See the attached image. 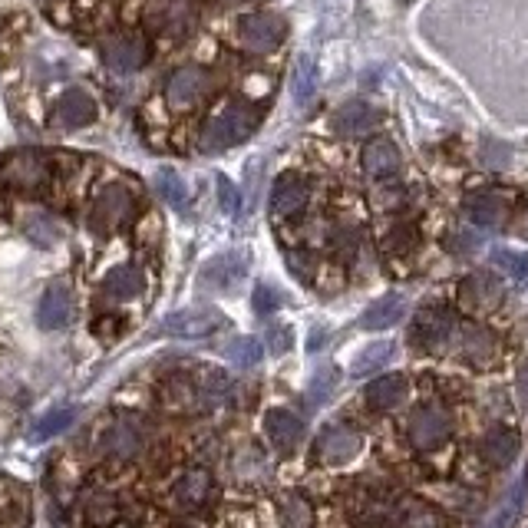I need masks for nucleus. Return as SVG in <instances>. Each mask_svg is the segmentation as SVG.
I'll return each mask as SVG.
<instances>
[{"label": "nucleus", "mask_w": 528, "mask_h": 528, "mask_svg": "<svg viewBox=\"0 0 528 528\" xmlns=\"http://www.w3.org/2000/svg\"><path fill=\"white\" fill-rule=\"evenodd\" d=\"M195 380H198V400H202V410H215V406L228 403L231 377L225 370H202Z\"/></svg>", "instance_id": "obj_30"}, {"label": "nucleus", "mask_w": 528, "mask_h": 528, "mask_svg": "<svg viewBox=\"0 0 528 528\" xmlns=\"http://www.w3.org/2000/svg\"><path fill=\"white\" fill-rule=\"evenodd\" d=\"M449 354H456L459 360H466L469 367L486 370L499 360V337L495 330L479 324V321H459L453 344H449Z\"/></svg>", "instance_id": "obj_4"}, {"label": "nucleus", "mask_w": 528, "mask_h": 528, "mask_svg": "<svg viewBox=\"0 0 528 528\" xmlns=\"http://www.w3.org/2000/svg\"><path fill=\"white\" fill-rule=\"evenodd\" d=\"M387 528H443V525H439L436 509H429L426 502L403 499V502L393 505V515H390Z\"/></svg>", "instance_id": "obj_29"}, {"label": "nucleus", "mask_w": 528, "mask_h": 528, "mask_svg": "<svg viewBox=\"0 0 528 528\" xmlns=\"http://www.w3.org/2000/svg\"><path fill=\"white\" fill-rule=\"evenodd\" d=\"M156 185H159V192H162V198L169 202L172 208H185V202H189V192H185V185H182V179L175 172H159V179H156Z\"/></svg>", "instance_id": "obj_42"}, {"label": "nucleus", "mask_w": 528, "mask_h": 528, "mask_svg": "<svg viewBox=\"0 0 528 528\" xmlns=\"http://www.w3.org/2000/svg\"><path fill=\"white\" fill-rule=\"evenodd\" d=\"M119 515V502L113 492H96L90 502H86V519L93 525H109Z\"/></svg>", "instance_id": "obj_37"}, {"label": "nucleus", "mask_w": 528, "mask_h": 528, "mask_svg": "<svg viewBox=\"0 0 528 528\" xmlns=\"http://www.w3.org/2000/svg\"><path fill=\"white\" fill-rule=\"evenodd\" d=\"M99 449H103V456L113 459H136L146 449V429L129 416H119L99 433Z\"/></svg>", "instance_id": "obj_8"}, {"label": "nucleus", "mask_w": 528, "mask_h": 528, "mask_svg": "<svg viewBox=\"0 0 528 528\" xmlns=\"http://www.w3.org/2000/svg\"><path fill=\"white\" fill-rule=\"evenodd\" d=\"M476 453L492 469H509L512 462L519 459V453H522V439H519V433H515V429L502 426V423L499 426H489L486 433L479 436Z\"/></svg>", "instance_id": "obj_10"}, {"label": "nucleus", "mask_w": 528, "mask_h": 528, "mask_svg": "<svg viewBox=\"0 0 528 528\" xmlns=\"http://www.w3.org/2000/svg\"><path fill=\"white\" fill-rule=\"evenodd\" d=\"M459 304L469 307V311H492V307L502 304V284L492 271H472L459 281Z\"/></svg>", "instance_id": "obj_13"}, {"label": "nucleus", "mask_w": 528, "mask_h": 528, "mask_svg": "<svg viewBox=\"0 0 528 528\" xmlns=\"http://www.w3.org/2000/svg\"><path fill=\"white\" fill-rule=\"evenodd\" d=\"M142 288H146V281H142V271L136 268V264H119V268H113L106 274L103 297L123 304V301H132V297H139Z\"/></svg>", "instance_id": "obj_27"}, {"label": "nucleus", "mask_w": 528, "mask_h": 528, "mask_svg": "<svg viewBox=\"0 0 528 528\" xmlns=\"http://www.w3.org/2000/svg\"><path fill=\"white\" fill-rule=\"evenodd\" d=\"M241 47L248 53H271L278 43L284 40V20L278 14H268V10H261V14H248L241 20Z\"/></svg>", "instance_id": "obj_11"}, {"label": "nucleus", "mask_w": 528, "mask_h": 528, "mask_svg": "<svg viewBox=\"0 0 528 528\" xmlns=\"http://www.w3.org/2000/svg\"><path fill=\"white\" fill-rule=\"evenodd\" d=\"M334 387H337V377H334V370H321L314 377V383H311V390H307V403L311 406H317V403H327L330 400V393H334Z\"/></svg>", "instance_id": "obj_44"}, {"label": "nucleus", "mask_w": 528, "mask_h": 528, "mask_svg": "<svg viewBox=\"0 0 528 528\" xmlns=\"http://www.w3.org/2000/svg\"><path fill=\"white\" fill-rule=\"evenodd\" d=\"M218 327H222V314L208 311V307H192V311H179V314L165 317L162 334L195 340V337H208V334H215Z\"/></svg>", "instance_id": "obj_19"}, {"label": "nucleus", "mask_w": 528, "mask_h": 528, "mask_svg": "<svg viewBox=\"0 0 528 528\" xmlns=\"http://www.w3.org/2000/svg\"><path fill=\"white\" fill-rule=\"evenodd\" d=\"M462 212L479 228H502L505 218H509V202L499 192H472L462 202Z\"/></svg>", "instance_id": "obj_20"}, {"label": "nucleus", "mask_w": 528, "mask_h": 528, "mask_svg": "<svg viewBox=\"0 0 528 528\" xmlns=\"http://www.w3.org/2000/svg\"><path fill=\"white\" fill-rule=\"evenodd\" d=\"M360 162L370 179H377V182L393 179V175L400 172V149H396L390 139H370L360 152Z\"/></svg>", "instance_id": "obj_21"}, {"label": "nucleus", "mask_w": 528, "mask_h": 528, "mask_svg": "<svg viewBox=\"0 0 528 528\" xmlns=\"http://www.w3.org/2000/svg\"><path fill=\"white\" fill-rule=\"evenodd\" d=\"M278 307H281V294L261 284V288L255 291V311L258 314H271V311H278Z\"/></svg>", "instance_id": "obj_46"}, {"label": "nucleus", "mask_w": 528, "mask_h": 528, "mask_svg": "<svg viewBox=\"0 0 528 528\" xmlns=\"http://www.w3.org/2000/svg\"><path fill=\"white\" fill-rule=\"evenodd\" d=\"M363 449V436L360 429L347 426V423H327L321 433H317V443H314V456L317 462L324 466H347L354 462Z\"/></svg>", "instance_id": "obj_6"}, {"label": "nucleus", "mask_w": 528, "mask_h": 528, "mask_svg": "<svg viewBox=\"0 0 528 528\" xmlns=\"http://www.w3.org/2000/svg\"><path fill=\"white\" fill-rule=\"evenodd\" d=\"M43 4H50V0H43Z\"/></svg>", "instance_id": "obj_50"}, {"label": "nucleus", "mask_w": 528, "mask_h": 528, "mask_svg": "<svg viewBox=\"0 0 528 528\" xmlns=\"http://www.w3.org/2000/svg\"><path fill=\"white\" fill-rule=\"evenodd\" d=\"M459 317L449 307H423L410 324V347L416 354H449Z\"/></svg>", "instance_id": "obj_3"}, {"label": "nucleus", "mask_w": 528, "mask_h": 528, "mask_svg": "<svg viewBox=\"0 0 528 528\" xmlns=\"http://www.w3.org/2000/svg\"><path fill=\"white\" fill-rule=\"evenodd\" d=\"M492 261H495V268H502L512 281H528V255H522V251L502 248V251H495Z\"/></svg>", "instance_id": "obj_39"}, {"label": "nucleus", "mask_w": 528, "mask_h": 528, "mask_svg": "<svg viewBox=\"0 0 528 528\" xmlns=\"http://www.w3.org/2000/svg\"><path fill=\"white\" fill-rule=\"evenodd\" d=\"M241 278V261L235 255H225V258H218L208 264V271H205V281H218V288H225V284L231 281H238Z\"/></svg>", "instance_id": "obj_41"}, {"label": "nucleus", "mask_w": 528, "mask_h": 528, "mask_svg": "<svg viewBox=\"0 0 528 528\" xmlns=\"http://www.w3.org/2000/svg\"><path fill=\"white\" fill-rule=\"evenodd\" d=\"M258 126V113L245 103H231L222 113H215L202 129V149L205 152H222L238 146L241 139L251 136V129Z\"/></svg>", "instance_id": "obj_2"}, {"label": "nucleus", "mask_w": 528, "mask_h": 528, "mask_svg": "<svg viewBox=\"0 0 528 528\" xmlns=\"http://www.w3.org/2000/svg\"><path fill=\"white\" fill-rule=\"evenodd\" d=\"M416 225L413 222H396L387 235H383V251H387L390 258H400V255H406V251H413V245H416Z\"/></svg>", "instance_id": "obj_36"}, {"label": "nucleus", "mask_w": 528, "mask_h": 528, "mask_svg": "<svg viewBox=\"0 0 528 528\" xmlns=\"http://www.w3.org/2000/svg\"><path fill=\"white\" fill-rule=\"evenodd\" d=\"M377 109L367 106V103H347L340 106L334 113V132L337 136H347V139H357V136H367V132L377 129Z\"/></svg>", "instance_id": "obj_24"}, {"label": "nucleus", "mask_w": 528, "mask_h": 528, "mask_svg": "<svg viewBox=\"0 0 528 528\" xmlns=\"http://www.w3.org/2000/svg\"><path fill=\"white\" fill-rule=\"evenodd\" d=\"M314 80H317V73H314L311 57H301V60H297V66H294V99H297V103H311Z\"/></svg>", "instance_id": "obj_38"}, {"label": "nucleus", "mask_w": 528, "mask_h": 528, "mask_svg": "<svg viewBox=\"0 0 528 528\" xmlns=\"http://www.w3.org/2000/svg\"><path fill=\"white\" fill-rule=\"evenodd\" d=\"M519 390H522V400L528 403V363H525V370L519 373Z\"/></svg>", "instance_id": "obj_49"}, {"label": "nucleus", "mask_w": 528, "mask_h": 528, "mask_svg": "<svg viewBox=\"0 0 528 528\" xmlns=\"http://www.w3.org/2000/svg\"><path fill=\"white\" fill-rule=\"evenodd\" d=\"M218 198H222L225 212H238V192H235V185L225 179V175L218 179Z\"/></svg>", "instance_id": "obj_48"}, {"label": "nucleus", "mask_w": 528, "mask_h": 528, "mask_svg": "<svg viewBox=\"0 0 528 528\" xmlns=\"http://www.w3.org/2000/svg\"><path fill=\"white\" fill-rule=\"evenodd\" d=\"M482 162H486L489 169H505V165L512 162V149L499 139H486L482 142Z\"/></svg>", "instance_id": "obj_43"}, {"label": "nucleus", "mask_w": 528, "mask_h": 528, "mask_svg": "<svg viewBox=\"0 0 528 528\" xmlns=\"http://www.w3.org/2000/svg\"><path fill=\"white\" fill-rule=\"evenodd\" d=\"M132 212H136V198L126 189V185H106L99 189L90 208V228L99 235H109V231L123 228Z\"/></svg>", "instance_id": "obj_5"}, {"label": "nucleus", "mask_w": 528, "mask_h": 528, "mask_svg": "<svg viewBox=\"0 0 528 528\" xmlns=\"http://www.w3.org/2000/svg\"><path fill=\"white\" fill-rule=\"evenodd\" d=\"M390 357H393V344H387V340H383V344L363 347L354 357V363H350V377H370V373H377Z\"/></svg>", "instance_id": "obj_33"}, {"label": "nucleus", "mask_w": 528, "mask_h": 528, "mask_svg": "<svg viewBox=\"0 0 528 528\" xmlns=\"http://www.w3.org/2000/svg\"><path fill=\"white\" fill-rule=\"evenodd\" d=\"M264 436H268V443L278 456H291L304 443V420L297 413L284 410V406H274V410L264 413Z\"/></svg>", "instance_id": "obj_9"}, {"label": "nucleus", "mask_w": 528, "mask_h": 528, "mask_svg": "<svg viewBox=\"0 0 528 528\" xmlns=\"http://www.w3.org/2000/svg\"><path fill=\"white\" fill-rule=\"evenodd\" d=\"M37 321L43 330H63L66 324L73 321V297L60 284L47 288V294L40 297V307H37Z\"/></svg>", "instance_id": "obj_23"}, {"label": "nucleus", "mask_w": 528, "mask_h": 528, "mask_svg": "<svg viewBox=\"0 0 528 528\" xmlns=\"http://www.w3.org/2000/svg\"><path fill=\"white\" fill-rule=\"evenodd\" d=\"M291 344H294L291 327H284V324H268V347H271V354H288Z\"/></svg>", "instance_id": "obj_45"}, {"label": "nucleus", "mask_w": 528, "mask_h": 528, "mask_svg": "<svg viewBox=\"0 0 528 528\" xmlns=\"http://www.w3.org/2000/svg\"><path fill=\"white\" fill-rule=\"evenodd\" d=\"M307 198H311V185H307L297 172H284L278 175L271 189V215L274 218H294L307 208Z\"/></svg>", "instance_id": "obj_14"}, {"label": "nucleus", "mask_w": 528, "mask_h": 528, "mask_svg": "<svg viewBox=\"0 0 528 528\" xmlns=\"http://www.w3.org/2000/svg\"><path fill=\"white\" fill-rule=\"evenodd\" d=\"M225 357L235 363V367H241V370L258 367L261 357H264L261 340H258V337H235V340H231V344L225 347Z\"/></svg>", "instance_id": "obj_34"}, {"label": "nucleus", "mask_w": 528, "mask_h": 528, "mask_svg": "<svg viewBox=\"0 0 528 528\" xmlns=\"http://www.w3.org/2000/svg\"><path fill=\"white\" fill-rule=\"evenodd\" d=\"M231 476H235L241 486H261L268 482V459L261 456V449L255 446H241L235 456H231Z\"/></svg>", "instance_id": "obj_28"}, {"label": "nucleus", "mask_w": 528, "mask_h": 528, "mask_svg": "<svg viewBox=\"0 0 528 528\" xmlns=\"http://www.w3.org/2000/svg\"><path fill=\"white\" fill-rule=\"evenodd\" d=\"M212 90V73L205 66H179L165 83V103L172 109H189Z\"/></svg>", "instance_id": "obj_7"}, {"label": "nucleus", "mask_w": 528, "mask_h": 528, "mask_svg": "<svg viewBox=\"0 0 528 528\" xmlns=\"http://www.w3.org/2000/svg\"><path fill=\"white\" fill-rule=\"evenodd\" d=\"M288 268L301 284H311L314 274H317V255L314 251H307V248H297V251L291 248L288 251Z\"/></svg>", "instance_id": "obj_40"}, {"label": "nucleus", "mask_w": 528, "mask_h": 528, "mask_svg": "<svg viewBox=\"0 0 528 528\" xmlns=\"http://www.w3.org/2000/svg\"><path fill=\"white\" fill-rule=\"evenodd\" d=\"M24 231H27V238L33 241V245H40V248H50V245H57V241H60V225L53 222L50 215H43V212L27 215Z\"/></svg>", "instance_id": "obj_35"}, {"label": "nucleus", "mask_w": 528, "mask_h": 528, "mask_svg": "<svg viewBox=\"0 0 528 528\" xmlns=\"http://www.w3.org/2000/svg\"><path fill=\"white\" fill-rule=\"evenodd\" d=\"M476 248H479V238L472 235V231H456V235L449 238V251H453V255H472Z\"/></svg>", "instance_id": "obj_47"}, {"label": "nucleus", "mask_w": 528, "mask_h": 528, "mask_svg": "<svg viewBox=\"0 0 528 528\" xmlns=\"http://www.w3.org/2000/svg\"><path fill=\"white\" fill-rule=\"evenodd\" d=\"M215 495V479L212 472L195 466V469H185L179 479L172 482V502L179 505L182 512H198L212 502Z\"/></svg>", "instance_id": "obj_12"}, {"label": "nucleus", "mask_w": 528, "mask_h": 528, "mask_svg": "<svg viewBox=\"0 0 528 528\" xmlns=\"http://www.w3.org/2000/svg\"><path fill=\"white\" fill-rule=\"evenodd\" d=\"M96 119V99L80 90V86H73V90H66L57 99V123L63 129H80V126H90Z\"/></svg>", "instance_id": "obj_22"}, {"label": "nucleus", "mask_w": 528, "mask_h": 528, "mask_svg": "<svg viewBox=\"0 0 528 528\" xmlns=\"http://www.w3.org/2000/svg\"><path fill=\"white\" fill-rule=\"evenodd\" d=\"M47 179H50V169L37 152H17L4 165V182L20 192H37L47 185Z\"/></svg>", "instance_id": "obj_17"}, {"label": "nucleus", "mask_w": 528, "mask_h": 528, "mask_svg": "<svg viewBox=\"0 0 528 528\" xmlns=\"http://www.w3.org/2000/svg\"><path fill=\"white\" fill-rule=\"evenodd\" d=\"M146 57H149V47H146V40L136 37V33H116V37H109L103 43V60L109 70H116V73L139 70V66L146 63Z\"/></svg>", "instance_id": "obj_15"}, {"label": "nucleus", "mask_w": 528, "mask_h": 528, "mask_svg": "<svg viewBox=\"0 0 528 528\" xmlns=\"http://www.w3.org/2000/svg\"><path fill=\"white\" fill-rule=\"evenodd\" d=\"M403 314H406V301H403V294H383L377 297L367 311L360 314V327L363 330H387L393 324H400L403 321Z\"/></svg>", "instance_id": "obj_26"}, {"label": "nucleus", "mask_w": 528, "mask_h": 528, "mask_svg": "<svg viewBox=\"0 0 528 528\" xmlns=\"http://www.w3.org/2000/svg\"><path fill=\"white\" fill-rule=\"evenodd\" d=\"M406 393H410V377H406V373H383V377L367 383L363 403H367L373 413H390L396 406H403Z\"/></svg>", "instance_id": "obj_18"}, {"label": "nucleus", "mask_w": 528, "mask_h": 528, "mask_svg": "<svg viewBox=\"0 0 528 528\" xmlns=\"http://www.w3.org/2000/svg\"><path fill=\"white\" fill-rule=\"evenodd\" d=\"M162 400L169 410H179V413L202 410V400H198V380L192 377V373H172V377L162 383Z\"/></svg>", "instance_id": "obj_25"}, {"label": "nucleus", "mask_w": 528, "mask_h": 528, "mask_svg": "<svg viewBox=\"0 0 528 528\" xmlns=\"http://www.w3.org/2000/svg\"><path fill=\"white\" fill-rule=\"evenodd\" d=\"M73 406H57V410H50L47 416H40L37 420V426H33V433H30V439L33 443H47V439H53V436H60L63 429H70L73 426Z\"/></svg>", "instance_id": "obj_32"}, {"label": "nucleus", "mask_w": 528, "mask_h": 528, "mask_svg": "<svg viewBox=\"0 0 528 528\" xmlns=\"http://www.w3.org/2000/svg\"><path fill=\"white\" fill-rule=\"evenodd\" d=\"M195 20L192 0H149L146 24L159 33H185Z\"/></svg>", "instance_id": "obj_16"}, {"label": "nucleus", "mask_w": 528, "mask_h": 528, "mask_svg": "<svg viewBox=\"0 0 528 528\" xmlns=\"http://www.w3.org/2000/svg\"><path fill=\"white\" fill-rule=\"evenodd\" d=\"M278 519L284 528H314V509L307 505L304 495L281 492L278 495Z\"/></svg>", "instance_id": "obj_31"}, {"label": "nucleus", "mask_w": 528, "mask_h": 528, "mask_svg": "<svg viewBox=\"0 0 528 528\" xmlns=\"http://www.w3.org/2000/svg\"><path fill=\"white\" fill-rule=\"evenodd\" d=\"M406 443H410L416 453H436L449 443L453 436V413L446 410L439 400H426L416 403L410 413H406Z\"/></svg>", "instance_id": "obj_1"}]
</instances>
